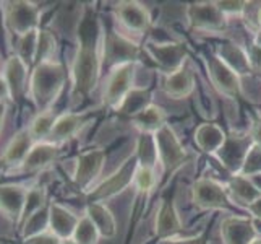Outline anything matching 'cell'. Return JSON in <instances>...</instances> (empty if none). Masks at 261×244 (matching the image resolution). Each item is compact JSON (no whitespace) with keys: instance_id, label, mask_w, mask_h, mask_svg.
Instances as JSON below:
<instances>
[{"instance_id":"cell-49","label":"cell","mask_w":261,"mask_h":244,"mask_svg":"<svg viewBox=\"0 0 261 244\" xmlns=\"http://www.w3.org/2000/svg\"><path fill=\"white\" fill-rule=\"evenodd\" d=\"M250 244H261V236H256V238H255L253 241H251Z\"/></svg>"},{"instance_id":"cell-37","label":"cell","mask_w":261,"mask_h":244,"mask_svg":"<svg viewBox=\"0 0 261 244\" xmlns=\"http://www.w3.org/2000/svg\"><path fill=\"white\" fill-rule=\"evenodd\" d=\"M239 174L244 176V178H248V179L261 174V148L258 145H255V143L248 150L245 161H244V165H242V169H240Z\"/></svg>"},{"instance_id":"cell-41","label":"cell","mask_w":261,"mask_h":244,"mask_svg":"<svg viewBox=\"0 0 261 244\" xmlns=\"http://www.w3.org/2000/svg\"><path fill=\"white\" fill-rule=\"evenodd\" d=\"M248 134H250V137H251V140H253L255 145H258L261 148V117H258V119L253 121Z\"/></svg>"},{"instance_id":"cell-12","label":"cell","mask_w":261,"mask_h":244,"mask_svg":"<svg viewBox=\"0 0 261 244\" xmlns=\"http://www.w3.org/2000/svg\"><path fill=\"white\" fill-rule=\"evenodd\" d=\"M146 52L151 60L164 72L166 75L174 74V72L185 67L187 49L180 42H159V44H148Z\"/></svg>"},{"instance_id":"cell-23","label":"cell","mask_w":261,"mask_h":244,"mask_svg":"<svg viewBox=\"0 0 261 244\" xmlns=\"http://www.w3.org/2000/svg\"><path fill=\"white\" fill-rule=\"evenodd\" d=\"M218 57L239 77H244L253 72L250 54L244 48H240L239 44H233V42L222 44L218 49Z\"/></svg>"},{"instance_id":"cell-44","label":"cell","mask_w":261,"mask_h":244,"mask_svg":"<svg viewBox=\"0 0 261 244\" xmlns=\"http://www.w3.org/2000/svg\"><path fill=\"white\" fill-rule=\"evenodd\" d=\"M247 210L251 213V216H253V218L261 220V198H258L255 204H251L250 207H247Z\"/></svg>"},{"instance_id":"cell-43","label":"cell","mask_w":261,"mask_h":244,"mask_svg":"<svg viewBox=\"0 0 261 244\" xmlns=\"http://www.w3.org/2000/svg\"><path fill=\"white\" fill-rule=\"evenodd\" d=\"M248 54H250V60H251L253 70H261V51L253 48V52H248Z\"/></svg>"},{"instance_id":"cell-3","label":"cell","mask_w":261,"mask_h":244,"mask_svg":"<svg viewBox=\"0 0 261 244\" xmlns=\"http://www.w3.org/2000/svg\"><path fill=\"white\" fill-rule=\"evenodd\" d=\"M156 150H158V161L163 168L164 176L174 174L185 163L188 161V153L180 143L177 134L169 124L154 134Z\"/></svg>"},{"instance_id":"cell-45","label":"cell","mask_w":261,"mask_h":244,"mask_svg":"<svg viewBox=\"0 0 261 244\" xmlns=\"http://www.w3.org/2000/svg\"><path fill=\"white\" fill-rule=\"evenodd\" d=\"M5 117H7V103H0V132L5 124Z\"/></svg>"},{"instance_id":"cell-34","label":"cell","mask_w":261,"mask_h":244,"mask_svg":"<svg viewBox=\"0 0 261 244\" xmlns=\"http://www.w3.org/2000/svg\"><path fill=\"white\" fill-rule=\"evenodd\" d=\"M42 209H46V191L42 187H31L28 189V195H26V204H24V212L21 225L30 220L33 215L41 212Z\"/></svg>"},{"instance_id":"cell-2","label":"cell","mask_w":261,"mask_h":244,"mask_svg":"<svg viewBox=\"0 0 261 244\" xmlns=\"http://www.w3.org/2000/svg\"><path fill=\"white\" fill-rule=\"evenodd\" d=\"M65 78L67 75L64 67L56 60L34 65L30 75L28 95L39 113L52 111L54 103L57 101L64 90Z\"/></svg>"},{"instance_id":"cell-19","label":"cell","mask_w":261,"mask_h":244,"mask_svg":"<svg viewBox=\"0 0 261 244\" xmlns=\"http://www.w3.org/2000/svg\"><path fill=\"white\" fill-rule=\"evenodd\" d=\"M28 189L21 184H2L0 186V212L8 218L21 223Z\"/></svg>"},{"instance_id":"cell-35","label":"cell","mask_w":261,"mask_h":244,"mask_svg":"<svg viewBox=\"0 0 261 244\" xmlns=\"http://www.w3.org/2000/svg\"><path fill=\"white\" fill-rule=\"evenodd\" d=\"M71 239L76 241L78 244H97L99 239H101V234H99L97 228L94 227V223L86 215H83L76 225Z\"/></svg>"},{"instance_id":"cell-36","label":"cell","mask_w":261,"mask_h":244,"mask_svg":"<svg viewBox=\"0 0 261 244\" xmlns=\"http://www.w3.org/2000/svg\"><path fill=\"white\" fill-rule=\"evenodd\" d=\"M156 183H158L156 169L138 165L137 173H135V181H133V186L137 187V191L141 194H148L154 189Z\"/></svg>"},{"instance_id":"cell-27","label":"cell","mask_w":261,"mask_h":244,"mask_svg":"<svg viewBox=\"0 0 261 244\" xmlns=\"http://www.w3.org/2000/svg\"><path fill=\"white\" fill-rule=\"evenodd\" d=\"M164 93L174 99H185L188 98L195 90V75L187 65L174 74L166 75L164 80Z\"/></svg>"},{"instance_id":"cell-22","label":"cell","mask_w":261,"mask_h":244,"mask_svg":"<svg viewBox=\"0 0 261 244\" xmlns=\"http://www.w3.org/2000/svg\"><path fill=\"white\" fill-rule=\"evenodd\" d=\"M34 143L36 142L33 140L28 129H23L18 134H15V137L10 140V143H8L4 151V157H2L4 165L10 168H16V166L21 168V165L24 163V160L28 158Z\"/></svg>"},{"instance_id":"cell-47","label":"cell","mask_w":261,"mask_h":244,"mask_svg":"<svg viewBox=\"0 0 261 244\" xmlns=\"http://www.w3.org/2000/svg\"><path fill=\"white\" fill-rule=\"evenodd\" d=\"M255 23H256L258 28H261V7H258V10L255 13Z\"/></svg>"},{"instance_id":"cell-42","label":"cell","mask_w":261,"mask_h":244,"mask_svg":"<svg viewBox=\"0 0 261 244\" xmlns=\"http://www.w3.org/2000/svg\"><path fill=\"white\" fill-rule=\"evenodd\" d=\"M7 99H12V96H10V88H8L4 75L0 74V103H7Z\"/></svg>"},{"instance_id":"cell-48","label":"cell","mask_w":261,"mask_h":244,"mask_svg":"<svg viewBox=\"0 0 261 244\" xmlns=\"http://www.w3.org/2000/svg\"><path fill=\"white\" fill-rule=\"evenodd\" d=\"M62 244H78V242L73 239H65V241H62Z\"/></svg>"},{"instance_id":"cell-13","label":"cell","mask_w":261,"mask_h":244,"mask_svg":"<svg viewBox=\"0 0 261 244\" xmlns=\"http://www.w3.org/2000/svg\"><path fill=\"white\" fill-rule=\"evenodd\" d=\"M206 67H208V75L211 83L221 95L232 99L240 96L242 92L240 77L237 74H233L218 56H211L208 62H206Z\"/></svg>"},{"instance_id":"cell-17","label":"cell","mask_w":261,"mask_h":244,"mask_svg":"<svg viewBox=\"0 0 261 244\" xmlns=\"http://www.w3.org/2000/svg\"><path fill=\"white\" fill-rule=\"evenodd\" d=\"M2 75L7 81L8 88H10V96L15 101H18L20 98H23L28 93V83H30V65L26 62L18 57L16 54L10 56L7 59Z\"/></svg>"},{"instance_id":"cell-21","label":"cell","mask_w":261,"mask_h":244,"mask_svg":"<svg viewBox=\"0 0 261 244\" xmlns=\"http://www.w3.org/2000/svg\"><path fill=\"white\" fill-rule=\"evenodd\" d=\"M226 191L232 202L245 207V209L251 204H255L258 198H261V189L255 186L251 179L244 178L240 174H236L229 179Z\"/></svg>"},{"instance_id":"cell-16","label":"cell","mask_w":261,"mask_h":244,"mask_svg":"<svg viewBox=\"0 0 261 244\" xmlns=\"http://www.w3.org/2000/svg\"><path fill=\"white\" fill-rule=\"evenodd\" d=\"M258 234L253 218L232 215L221 223V238L224 244H250Z\"/></svg>"},{"instance_id":"cell-32","label":"cell","mask_w":261,"mask_h":244,"mask_svg":"<svg viewBox=\"0 0 261 244\" xmlns=\"http://www.w3.org/2000/svg\"><path fill=\"white\" fill-rule=\"evenodd\" d=\"M57 51V39L52 31L49 30H39L38 38V52H36V64H42V62L54 60V54Z\"/></svg>"},{"instance_id":"cell-4","label":"cell","mask_w":261,"mask_h":244,"mask_svg":"<svg viewBox=\"0 0 261 244\" xmlns=\"http://www.w3.org/2000/svg\"><path fill=\"white\" fill-rule=\"evenodd\" d=\"M4 18L7 30L16 38L28 34L34 30H39L41 10L33 2L26 0H16V2L4 4Z\"/></svg>"},{"instance_id":"cell-8","label":"cell","mask_w":261,"mask_h":244,"mask_svg":"<svg viewBox=\"0 0 261 244\" xmlns=\"http://www.w3.org/2000/svg\"><path fill=\"white\" fill-rule=\"evenodd\" d=\"M192 201L200 210H229L232 202L226 186L211 178H201L193 184Z\"/></svg>"},{"instance_id":"cell-39","label":"cell","mask_w":261,"mask_h":244,"mask_svg":"<svg viewBox=\"0 0 261 244\" xmlns=\"http://www.w3.org/2000/svg\"><path fill=\"white\" fill-rule=\"evenodd\" d=\"M161 244H210V241H208V236L203 233V234H198V236L185 238V239H177V238L166 239V241H161Z\"/></svg>"},{"instance_id":"cell-29","label":"cell","mask_w":261,"mask_h":244,"mask_svg":"<svg viewBox=\"0 0 261 244\" xmlns=\"http://www.w3.org/2000/svg\"><path fill=\"white\" fill-rule=\"evenodd\" d=\"M148 106H151V92L145 88H133L128 93V96L123 99V103L117 111L120 114L128 116L130 119L145 111Z\"/></svg>"},{"instance_id":"cell-26","label":"cell","mask_w":261,"mask_h":244,"mask_svg":"<svg viewBox=\"0 0 261 244\" xmlns=\"http://www.w3.org/2000/svg\"><path fill=\"white\" fill-rule=\"evenodd\" d=\"M85 215L94 223V227L97 228L101 238L112 239L117 234L115 216L104 202H88Z\"/></svg>"},{"instance_id":"cell-15","label":"cell","mask_w":261,"mask_h":244,"mask_svg":"<svg viewBox=\"0 0 261 244\" xmlns=\"http://www.w3.org/2000/svg\"><path fill=\"white\" fill-rule=\"evenodd\" d=\"M184 230L182 218H180L178 210L174 197L164 195L161 198V205L156 215V225H154V233L161 241L172 239L177 234Z\"/></svg>"},{"instance_id":"cell-46","label":"cell","mask_w":261,"mask_h":244,"mask_svg":"<svg viewBox=\"0 0 261 244\" xmlns=\"http://www.w3.org/2000/svg\"><path fill=\"white\" fill-rule=\"evenodd\" d=\"M253 48L261 51V28H258V31L253 36Z\"/></svg>"},{"instance_id":"cell-6","label":"cell","mask_w":261,"mask_h":244,"mask_svg":"<svg viewBox=\"0 0 261 244\" xmlns=\"http://www.w3.org/2000/svg\"><path fill=\"white\" fill-rule=\"evenodd\" d=\"M140 57V48L137 42L120 33H104V46H102V64L111 70L135 64Z\"/></svg>"},{"instance_id":"cell-1","label":"cell","mask_w":261,"mask_h":244,"mask_svg":"<svg viewBox=\"0 0 261 244\" xmlns=\"http://www.w3.org/2000/svg\"><path fill=\"white\" fill-rule=\"evenodd\" d=\"M104 33L97 18L86 13L78 30V49L71 65L73 98L83 99L97 86L102 69Z\"/></svg>"},{"instance_id":"cell-18","label":"cell","mask_w":261,"mask_h":244,"mask_svg":"<svg viewBox=\"0 0 261 244\" xmlns=\"http://www.w3.org/2000/svg\"><path fill=\"white\" fill-rule=\"evenodd\" d=\"M78 221L80 216H76V213L67 209L65 205L57 202H52L49 205V233L57 236L60 241L73 238Z\"/></svg>"},{"instance_id":"cell-11","label":"cell","mask_w":261,"mask_h":244,"mask_svg":"<svg viewBox=\"0 0 261 244\" xmlns=\"http://www.w3.org/2000/svg\"><path fill=\"white\" fill-rule=\"evenodd\" d=\"M253 145L250 134H229L222 148L216 153L218 160L224 165L227 171H230L232 176L240 173L242 165H244L248 150Z\"/></svg>"},{"instance_id":"cell-38","label":"cell","mask_w":261,"mask_h":244,"mask_svg":"<svg viewBox=\"0 0 261 244\" xmlns=\"http://www.w3.org/2000/svg\"><path fill=\"white\" fill-rule=\"evenodd\" d=\"M221 13L230 18V16H244L247 12V2H216Z\"/></svg>"},{"instance_id":"cell-30","label":"cell","mask_w":261,"mask_h":244,"mask_svg":"<svg viewBox=\"0 0 261 244\" xmlns=\"http://www.w3.org/2000/svg\"><path fill=\"white\" fill-rule=\"evenodd\" d=\"M56 119H57V114L54 111H44V113L36 114L31 125L28 127L31 137L36 143L38 142H49L54 124H56Z\"/></svg>"},{"instance_id":"cell-10","label":"cell","mask_w":261,"mask_h":244,"mask_svg":"<svg viewBox=\"0 0 261 244\" xmlns=\"http://www.w3.org/2000/svg\"><path fill=\"white\" fill-rule=\"evenodd\" d=\"M106 165V153L101 148H91L78 155L73 171V183L82 189L89 192L91 186L101 176Z\"/></svg>"},{"instance_id":"cell-5","label":"cell","mask_w":261,"mask_h":244,"mask_svg":"<svg viewBox=\"0 0 261 244\" xmlns=\"http://www.w3.org/2000/svg\"><path fill=\"white\" fill-rule=\"evenodd\" d=\"M137 168H138V160L133 153L132 157H128L122 163V166L115 173H112L109 178H106L102 183H99L96 187H93L88 192V198H89L88 202H104L107 198H112L117 194L125 191L128 186L133 184Z\"/></svg>"},{"instance_id":"cell-40","label":"cell","mask_w":261,"mask_h":244,"mask_svg":"<svg viewBox=\"0 0 261 244\" xmlns=\"http://www.w3.org/2000/svg\"><path fill=\"white\" fill-rule=\"evenodd\" d=\"M26 244H62V241L57 236H54L52 233L46 231L42 234H38V236H34V238L26 239Z\"/></svg>"},{"instance_id":"cell-25","label":"cell","mask_w":261,"mask_h":244,"mask_svg":"<svg viewBox=\"0 0 261 244\" xmlns=\"http://www.w3.org/2000/svg\"><path fill=\"white\" fill-rule=\"evenodd\" d=\"M86 124V116L80 113H64L59 114L54 129L50 134L49 142L52 143H62L67 142L70 139H73L75 135L83 129V125Z\"/></svg>"},{"instance_id":"cell-31","label":"cell","mask_w":261,"mask_h":244,"mask_svg":"<svg viewBox=\"0 0 261 244\" xmlns=\"http://www.w3.org/2000/svg\"><path fill=\"white\" fill-rule=\"evenodd\" d=\"M135 157H137L140 166H146V168H154L156 169L159 161H158V150H156L154 135L140 134L138 142H137V151H135Z\"/></svg>"},{"instance_id":"cell-14","label":"cell","mask_w":261,"mask_h":244,"mask_svg":"<svg viewBox=\"0 0 261 244\" xmlns=\"http://www.w3.org/2000/svg\"><path fill=\"white\" fill-rule=\"evenodd\" d=\"M114 13L120 25L130 33L143 34L151 26L149 10L140 2H119L114 7Z\"/></svg>"},{"instance_id":"cell-28","label":"cell","mask_w":261,"mask_h":244,"mask_svg":"<svg viewBox=\"0 0 261 244\" xmlns=\"http://www.w3.org/2000/svg\"><path fill=\"white\" fill-rule=\"evenodd\" d=\"M132 124L140 130V134H149L154 135L158 130H161L167 124V114L164 113L163 107L156 104L148 106L145 111H141L135 117H132Z\"/></svg>"},{"instance_id":"cell-20","label":"cell","mask_w":261,"mask_h":244,"mask_svg":"<svg viewBox=\"0 0 261 244\" xmlns=\"http://www.w3.org/2000/svg\"><path fill=\"white\" fill-rule=\"evenodd\" d=\"M193 139L196 147L201 151L216 157V153L222 148L224 142H226L227 134L216 122H203L196 127Z\"/></svg>"},{"instance_id":"cell-9","label":"cell","mask_w":261,"mask_h":244,"mask_svg":"<svg viewBox=\"0 0 261 244\" xmlns=\"http://www.w3.org/2000/svg\"><path fill=\"white\" fill-rule=\"evenodd\" d=\"M187 20L196 31L222 33L227 28V18L221 13L216 2H196L187 5Z\"/></svg>"},{"instance_id":"cell-33","label":"cell","mask_w":261,"mask_h":244,"mask_svg":"<svg viewBox=\"0 0 261 244\" xmlns=\"http://www.w3.org/2000/svg\"><path fill=\"white\" fill-rule=\"evenodd\" d=\"M38 38L39 30H34L28 34L18 38V51L16 56L21 57L28 65L36 64V52H38Z\"/></svg>"},{"instance_id":"cell-24","label":"cell","mask_w":261,"mask_h":244,"mask_svg":"<svg viewBox=\"0 0 261 244\" xmlns=\"http://www.w3.org/2000/svg\"><path fill=\"white\" fill-rule=\"evenodd\" d=\"M59 157V145L52 142H38L34 143L28 158L21 165L24 173H34L50 166Z\"/></svg>"},{"instance_id":"cell-7","label":"cell","mask_w":261,"mask_h":244,"mask_svg":"<svg viewBox=\"0 0 261 244\" xmlns=\"http://www.w3.org/2000/svg\"><path fill=\"white\" fill-rule=\"evenodd\" d=\"M135 64L120 65L109 72L102 92V104L109 109H119L123 99L133 90Z\"/></svg>"}]
</instances>
